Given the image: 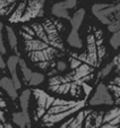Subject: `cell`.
I'll list each match as a JSON object with an SVG mask.
<instances>
[{"instance_id": "6da1fadb", "label": "cell", "mask_w": 120, "mask_h": 128, "mask_svg": "<svg viewBox=\"0 0 120 128\" xmlns=\"http://www.w3.org/2000/svg\"><path fill=\"white\" fill-rule=\"evenodd\" d=\"M90 104L91 106H112L114 103L113 96L109 92V88L104 83H100L96 87L94 94L90 99Z\"/></svg>"}, {"instance_id": "7a4b0ae2", "label": "cell", "mask_w": 120, "mask_h": 128, "mask_svg": "<svg viewBox=\"0 0 120 128\" xmlns=\"http://www.w3.org/2000/svg\"><path fill=\"white\" fill-rule=\"evenodd\" d=\"M85 104H86V102H85V100H83V101H79L76 106H72V108L69 109V110H67V111L59 112V114H44L43 117L41 118L42 119V122H43V125L46 126V127H51V126H53L54 124L59 122V121L65 120L66 118H68L69 116L74 114L75 112L79 111V110H80V109H82Z\"/></svg>"}, {"instance_id": "3957f363", "label": "cell", "mask_w": 120, "mask_h": 128, "mask_svg": "<svg viewBox=\"0 0 120 128\" xmlns=\"http://www.w3.org/2000/svg\"><path fill=\"white\" fill-rule=\"evenodd\" d=\"M44 4H46V0H30L19 22L30 20L35 17H42L44 15Z\"/></svg>"}, {"instance_id": "277c9868", "label": "cell", "mask_w": 120, "mask_h": 128, "mask_svg": "<svg viewBox=\"0 0 120 128\" xmlns=\"http://www.w3.org/2000/svg\"><path fill=\"white\" fill-rule=\"evenodd\" d=\"M42 26H43L44 31L46 33V36H48L49 46L57 48L59 50H64V44L61 42L59 32H58L57 27L54 26V24L52 22H50V20H46V24H42Z\"/></svg>"}, {"instance_id": "5b68a950", "label": "cell", "mask_w": 120, "mask_h": 128, "mask_svg": "<svg viewBox=\"0 0 120 128\" xmlns=\"http://www.w3.org/2000/svg\"><path fill=\"white\" fill-rule=\"evenodd\" d=\"M33 93H34L35 99L38 100V108H36V110L34 111V119L38 120V119H41L42 117H43V114L46 112V98H48L49 94H46L44 91L38 90V88L34 90Z\"/></svg>"}, {"instance_id": "8992f818", "label": "cell", "mask_w": 120, "mask_h": 128, "mask_svg": "<svg viewBox=\"0 0 120 128\" xmlns=\"http://www.w3.org/2000/svg\"><path fill=\"white\" fill-rule=\"evenodd\" d=\"M87 58H88V65L92 67H98V49L95 44V36L94 34L87 35Z\"/></svg>"}, {"instance_id": "52a82bcc", "label": "cell", "mask_w": 120, "mask_h": 128, "mask_svg": "<svg viewBox=\"0 0 120 128\" xmlns=\"http://www.w3.org/2000/svg\"><path fill=\"white\" fill-rule=\"evenodd\" d=\"M32 91L31 90H25L23 91L20 96H19V102H20V108H22V114H24L25 120H26L27 127H31V116H30V99H31Z\"/></svg>"}, {"instance_id": "ba28073f", "label": "cell", "mask_w": 120, "mask_h": 128, "mask_svg": "<svg viewBox=\"0 0 120 128\" xmlns=\"http://www.w3.org/2000/svg\"><path fill=\"white\" fill-rule=\"evenodd\" d=\"M19 62V56H10L8 58L7 62H6V66L8 67L10 74H12V80H14V84L16 86L17 90H19L22 87V83H20V80H19L18 75H17V66H18Z\"/></svg>"}, {"instance_id": "9c48e42d", "label": "cell", "mask_w": 120, "mask_h": 128, "mask_svg": "<svg viewBox=\"0 0 120 128\" xmlns=\"http://www.w3.org/2000/svg\"><path fill=\"white\" fill-rule=\"evenodd\" d=\"M0 86L5 90V92L7 93L10 96V99L16 100L18 98V94H17V88L14 84V80L9 77H2L0 80Z\"/></svg>"}, {"instance_id": "30bf717a", "label": "cell", "mask_w": 120, "mask_h": 128, "mask_svg": "<svg viewBox=\"0 0 120 128\" xmlns=\"http://www.w3.org/2000/svg\"><path fill=\"white\" fill-rule=\"evenodd\" d=\"M93 72H94V67L90 66L88 64L82 62L72 72V80H79V78L85 77V76L92 74Z\"/></svg>"}, {"instance_id": "8fae6325", "label": "cell", "mask_w": 120, "mask_h": 128, "mask_svg": "<svg viewBox=\"0 0 120 128\" xmlns=\"http://www.w3.org/2000/svg\"><path fill=\"white\" fill-rule=\"evenodd\" d=\"M84 17H85V9L80 8L78 9L72 17L69 18V22H70V25H72V28L74 31H78L80 25H82L83 20H84Z\"/></svg>"}, {"instance_id": "7c38bea8", "label": "cell", "mask_w": 120, "mask_h": 128, "mask_svg": "<svg viewBox=\"0 0 120 128\" xmlns=\"http://www.w3.org/2000/svg\"><path fill=\"white\" fill-rule=\"evenodd\" d=\"M49 44L43 42L40 39H32L25 41V49L27 51H38V50H43V49L48 48Z\"/></svg>"}, {"instance_id": "4fadbf2b", "label": "cell", "mask_w": 120, "mask_h": 128, "mask_svg": "<svg viewBox=\"0 0 120 128\" xmlns=\"http://www.w3.org/2000/svg\"><path fill=\"white\" fill-rule=\"evenodd\" d=\"M51 12L53 16L58 17V18H67V20L70 18L69 10L64 7L62 2H56L51 8Z\"/></svg>"}, {"instance_id": "5bb4252c", "label": "cell", "mask_w": 120, "mask_h": 128, "mask_svg": "<svg viewBox=\"0 0 120 128\" xmlns=\"http://www.w3.org/2000/svg\"><path fill=\"white\" fill-rule=\"evenodd\" d=\"M67 42L72 48H76V49L83 48V42H82V40H80V38H79L78 31L72 30V32L69 33V35H68V38H67Z\"/></svg>"}, {"instance_id": "9a60e30c", "label": "cell", "mask_w": 120, "mask_h": 128, "mask_svg": "<svg viewBox=\"0 0 120 128\" xmlns=\"http://www.w3.org/2000/svg\"><path fill=\"white\" fill-rule=\"evenodd\" d=\"M25 9H26V1H23L20 5L17 7V9L14 10V12H12V15L10 16L9 20L12 23H17L20 20V18H22L23 14H24Z\"/></svg>"}, {"instance_id": "2e32d148", "label": "cell", "mask_w": 120, "mask_h": 128, "mask_svg": "<svg viewBox=\"0 0 120 128\" xmlns=\"http://www.w3.org/2000/svg\"><path fill=\"white\" fill-rule=\"evenodd\" d=\"M32 28H33L34 33H35V35L38 36V39L42 40L43 42H46V43L49 44L48 36H46V31H44V28H43V26H42V24L35 23V24L32 25Z\"/></svg>"}, {"instance_id": "e0dca14e", "label": "cell", "mask_w": 120, "mask_h": 128, "mask_svg": "<svg viewBox=\"0 0 120 128\" xmlns=\"http://www.w3.org/2000/svg\"><path fill=\"white\" fill-rule=\"evenodd\" d=\"M18 66H19V68H20V72H22V74H23L24 80H25V82H28V80H31V77H32V74H33L32 69H31V68L27 67L26 62H25V61L23 60V59H20V58H19Z\"/></svg>"}, {"instance_id": "ac0fdd59", "label": "cell", "mask_w": 120, "mask_h": 128, "mask_svg": "<svg viewBox=\"0 0 120 128\" xmlns=\"http://www.w3.org/2000/svg\"><path fill=\"white\" fill-rule=\"evenodd\" d=\"M28 56L33 62H40V61L46 60V53H44V49L43 50H38V51H30Z\"/></svg>"}, {"instance_id": "d6986e66", "label": "cell", "mask_w": 120, "mask_h": 128, "mask_svg": "<svg viewBox=\"0 0 120 128\" xmlns=\"http://www.w3.org/2000/svg\"><path fill=\"white\" fill-rule=\"evenodd\" d=\"M12 121L14 124H16L19 128H26L27 125H26V120H25V117L24 114L20 112H14L12 114Z\"/></svg>"}, {"instance_id": "ffe728a7", "label": "cell", "mask_w": 120, "mask_h": 128, "mask_svg": "<svg viewBox=\"0 0 120 128\" xmlns=\"http://www.w3.org/2000/svg\"><path fill=\"white\" fill-rule=\"evenodd\" d=\"M7 39H8V43L12 46V49L17 51V36L15 34L14 30L9 26L7 27Z\"/></svg>"}, {"instance_id": "44dd1931", "label": "cell", "mask_w": 120, "mask_h": 128, "mask_svg": "<svg viewBox=\"0 0 120 128\" xmlns=\"http://www.w3.org/2000/svg\"><path fill=\"white\" fill-rule=\"evenodd\" d=\"M118 116H120V106L110 109V110H108V111L104 114L103 122H109V121H111L113 118H116V117H118Z\"/></svg>"}, {"instance_id": "7402d4cb", "label": "cell", "mask_w": 120, "mask_h": 128, "mask_svg": "<svg viewBox=\"0 0 120 128\" xmlns=\"http://www.w3.org/2000/svg\"><path fill=\"white\" fill-rule=\"evenodd\" d=\"M44 80V75L41 74V72H34L32 74L31 80H28V84L32 85V86H36V85H40L42 82Z\"/></svg>"}, {"instance_id": "603a6c76", "label": "cell", "mask_w": 120, "mask_h": 128, "mask_svg": "<svg viewBox=\"0 0 120 128\" xmlns=\"http://www.w3.org/2000/svg\"><path fill=\"white\" fill-rule=\"evenodd\" d=\"M113 67H114V64H113V61H112V62L108 64V65H106L104 68H102V69L98 72V78H104V77H106V76H108L109 74L112 72Z\"/></svg>"}, {"instance_id": "cb8c5ba5", "label": "cell", "mask_w": 120, "mask_h": 128, "mask_svg": "<svg viewBox=\"0 0 120 128\" xmlns=\"http://www.w3.org/2000/svg\"><path fill=\"white\" fill-rule=\"evenodd\" d=\"M110 46L113 49L120 48V31L112 33V36H111V39H110Z\"/></svg>"}, {"instance_id": "d4e9b609", "label": "cell", "mask_w": 120, "mask_h": 128, "mask_svg": "<svg viewBox=\"0 0 120 128\" xmlns=\"http://www.w3.org/2000/svg\"><path fill=\"white\" fill-rule=\"evenodd\" d=\"M98 49V64H101V61L103 60V58L106 56V48L104 46V44H98L96 46Z\"/></svg>"}, {"instance_id": "484cf974", "label": "cell", "mask_w": 120, "mask_h": 128, "mask_svg": "<svg viewBox=\"0 0 120 128\" xmlns=\"http://www.w3.org/2000/svg\"><path fill=\"white\" fill-rule=\"evenodd\" d=\"M62 83H67L65 76L62 77V76H60V75H56L49 80V85H60V84H62Z\"/></svg>"}, {"instance_id": "4316f807", "label": "cell", "mask_w": 120, "mask_h": 128, "mask_svg": "<svg viewBox=\"0 0 120 128\" xmlns=\"http://www.w3.org/2000/svg\"><path fill=\"white\" fill-rule=\"evenodd\" d=\"M70 86H72V82L62 83V84L59 85V87L57 90V93H59V94H67L70 91Z\"/></svg>"}, {"instance_id": "83f0119b", "label": "cell", "mask_w": 120, "mask_h": 128, "mask_svg": "<svg viewBox=\"0 0 120 128\" xmlns=\"http://www.w3.org/2000/svg\"><path fill=\"white\" fill-rule=\"evenodd\" d=\"M2 30H4V24L0 22V51L2 54H5L7 52V49L5 46V42H4V34H2Z\"/></svg>"}, {"instance_id": "f1b7e54d", "label": "cell", "mask_w": 120, "mask_h": 128, "mask_svg": "<svg viewBox=\"0 0 120 128\" xmlns=\"http://www.w3.org/2000/svg\"><path fill=\"white\" fill-rule=\"evenodd\" d=\"M108 88H109V91H111V92L113 93V96H114L116 99L120 98V86H118V85L110 83V84L108 85Z\"/></svg>"}, {"instance_id": "f546056e", "label": "cell", "mask_w": 120, "mask_h": 128, "mask_svg": "<svg viewBox=\"0 0 120 128\" xmlns=\"http://www.w3.org/2000/svg\"><path fill=\"white\" fill-rule=\"evenodd\" d=\"M108 26V31L111 32V33H114V32H118L120 31V20H114V22L110 23Z\"/></svg>"}, {"instance_id": "4dcf8cb0", "label": "cell", "mask_w": 120, "mask_h": 128, "mask_svg": "<svg viewBox=\"0 0 120 128\" xmlns=\"http://www.w3.org/2000/svg\"><path fill=\"white\" fill-rule=\"evenodd\" d=\"M78 101H67V100L61 99H54L52 102V106H66V104H76Z\"/></svg>"}, {"instance_id": "1f68e13d", "label": "cell", "mask_w": 120, "mask_h": 128, "mask_svg": "<svg viewBox=\"0 0 120 128\" xmlns=\"http://www.w3.org/2000/svg\"><path fill=\"white\" fill-rule=\"evenodd\" d=\"M62 5L68 10L74 9L77 5V0H65V1H62Z\"/></svg>"}, {"instance_id": "d6a6232c", "label": "cell", "mask_w": 120, "mask_h": 128, "mask_svg": "<svg viewBox=\"0 0 120 128\" xmlns=\"http://www.w3.org/2000/svg\"><path fill=\"white\" fill-rule=\"evenodd\" d=\"M110 5V4H94L93 6H92V12H100V10L104 9V8H106L108 6Z\"/></svg>"}, {"instance_id": "836d02e7", "label": "cell", "mask_w": 120, "mask_h": 128, "mask_svg": "<svg viewBox=\"0 0 120 128\" xmlns=\"http://www.w3.org/2000/svg\"><path fill=\"white\" fill-rule=\"evenodd\" d=\"M69 62H70V68H72V70L76 69L77 67H78L80 64H82V61L78 60L77 58H74V57H70L69 58Z\"/></svg>"}, {"instance_id": "e575fe53", "label": "cell", "mask_w": 120, "mask_h": 128, "mask_svg": "<svg viewBox=\"0 0 120 128\" xmlns=\"http://www.w3.org/2000/svg\"><path fill=\"white\" fill-rule=\"evenodd\" d=\"M51 64H52V60L51 61L46 60V61H40V62H38V66L41 68V69H48L50 66H52Z\"/></svg>"}, {"instance_id": "d590c367", "label": "cell", "mask_w": 120, "mask_h": 128, "mask_svg": "<svg viewBox=\"0 0 120 128\" xmlns=\"http://www.w3.org/2000/svg\"><path fill=\"white\" fill-rule=\"evenodd\" d=\"M15 1H16V0H0V9L12 5V4H15Z\"/></svg>"}, {"instance_id": "8d00e7d4", "label": "cell", "mask_w": 120, "mask_h": 128, "mask_svg": "<svg viewBox=\"0 0 120 128\" xmlns=\"http://www.w3.org/2000/svg\"><path fill=\"white\" fill-rule=\"evenodd\" d=\"M56 66H57L58 72H64V70H66V68H67V64H66L65 61H58V62L56 64Z\"/></svg>"}, {"instance_id": "74e56055", "label": "cell", "mask_w": 120, "mask_h": 128, "mask_svg": "<svg viewBox=\"0 0 120 128\" xmlns=\"http://www.w3.org/2000/svg\"><path fill=\"white\" fill-rule=\"evenodd\" d=\"M80 86L83 87V90H84V92H85V95H86V96H88V94L90 93H91V91H92V86H90L88 84H87V83H82V84H80Z\"/></svg>"}, {"instance_id": "f35d334b", "label": "cell", "mask_w": 120, "mask_h": 128, "mask_svg": "<svg viewBox=\"0 0 120 128\" xmlns=\"http://www.w3.org/2000/svg\"><path fill=\"white\" fill-rule=\"evenodd\" d=\"M14 5H15V4H12V5L8 6V7H6V8H2V9H0V16H4V15L9 14L10 10L14 8Z\"/></svg>"}, {"instance_id": "ab89813d", "label": "cell", "mask_w": 120, "mask_h": 128, "mask_svg": "<svg viewBox=\"0 0 120 128\" xmlns=\"http://www.w3.org/2000/svg\"><path fill=\"white\" fill-rule=\"evenodd\" d=\"M22 28H23V31H24L25 33L30 34V35H32V36H35V33H34V31H33V28H32V26H31V27H30V26H23Z\"/></svg>"}, {"instance_id": "60d3db41", "label": "cell", "mask_w": 120, "mask_h": 128, "mask_svg": "<svg viewBox=\"0 0 120 128\" xmlns=\"http://www.w3.org/2000/svg\"><path fill=\"white\" fill-rule=\"evenodd\" d=\"M53 100H54V98H52V96H50V95H48V98H46V110H48V109L50 108L51 106H52Z\"/></svg>"}, {"instance_id": "b9f144b4", "label": "cell", "mask_w": 120, "mask_h": 128, "mask_svg": "<svg viewBox=\"0 0 120 128\" xmlns=\"http://www.w3.org/2000/svg\"><path fill=\"white\" fill-rule=\"evenodd\" d=\"M5 68H6V61L4 60L2 53L0 51V69H5Z\"/></svg>"}, {"instance_id": "7bdbcfd3", "label": "cell", "mask_w": 120, "mask_h": 128, "mask_svg": "<svg viewBox=\"0 0 120 128\" xmlns=\"http://www.w3.org/2000/svg\"><path fill=\"white\" fill-rule=\"evenodd\" d=\"M22 35H23V38H24L25 41H27V40H32V39H34V36H32V35H30V34L25 33L24 31L22 32Z\"/></svg>"}, {"instance_id": "ee69618b", "label": "cell", "mask_w": 120, "mask_h": 128, "mask_svg": "<svg viewBox=\"0 0 120 128\" xmlns=\"http://www.w3.org/2000/svg\"><path fill=\"white\" fill-rule=\"evenodd\" d=\"M53 24H54V26L57 27V30L58 31H61V30H62V24H61V23H59V22H53Z\"/></svg>"}, {"instance_id": "f6af8a7d", "label": "cell", "mask_w": 120, "mask_h": 128, "mask_svg": "<svg viewBox=\"0 0 120 128\" xmlns=\"http://www.w3.org/2000/svg\"><path fill=\"white\" fill-rule=\"evenodd\" d=\"M111 83H112V84L118 85V86H120V76H117V77H114V80H113Z\"/></svg>"}, {"instance_id": "bcb514c9", "label": "cell", "mask_w": 120, "mask_h": 128, "mask_svg": "<svg viewBox=\"0 0 120 128\" xmlns=\"http://www.w3.org/2000/svg\"><path fill=\"white\" fill-rule=\"evenodd\" d=\"M0 121H1V122H4V124L6 122V119H5V114H4V111H2V110H0Z\"/></svg>"}, {"instance_id": "7dc6e473", "label": "cell", "mask_w": 120, "mask_h": 128, "mask_svg": "<svg viewBox=\"0 0 120 128\" xmlns=\"http://www.w3.org/2000/svg\"><path fill=\"white\" fill-rule=\"evenodd\" d=\"M0 108H6V102L1 96H0Z\"/></svg>"}, {"instance_id": "c3c4849f", "label": "cell", "mask_w": 120, "mask_h": 128, "mask_svg": "<svg viewBox=\"0 0 120 128\" xmlns=\"http://www.w3.org/2000/svg\"><path fill=\"white\" fill-rule=\"evenodd\" d=\"M118 76H120V72H119V75H118Z\"/></svg>"}]
</instances>
